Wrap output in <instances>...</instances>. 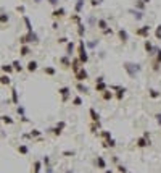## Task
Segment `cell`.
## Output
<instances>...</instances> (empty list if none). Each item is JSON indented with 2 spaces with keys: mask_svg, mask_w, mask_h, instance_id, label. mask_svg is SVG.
<instances>
[{
  "mask_svg": "<svg viewBox=\"0 0 161 173\" xmlns=\"http://www.w3.org/2000/svg\"><path fill=\"white\" fill-rule=\"evenodd\" d=\"M73 52H74V44H73V42H68V47H66V54L71 55Z\"/></svg>",
  "mask_w": 161,
  "mask_h": 173,
  "instance_id": "cell-33",
  "label": "cell"
},
{
  "mask_svg": "<svg viewBox=\"0 0 161 173\" xmlns=\"http://www.w3.org/2000/svg\"><path fill=\"white\" fill-rule=\"evenodd\" d=\"M76 89H77V92H80V94H82V92H84V94H87V92H89L87 86H84L82 83H77V84H76Z\"/></svg>",
  "mask_w": 161,
  "mask_h": 173,
  "instance_id": "cell-21",
  "label": "cell"
},
{
  "mask_svg": "<svg viewBox=\"0 0 161 173\" xmlns=\"http://www.w3.org/2000/svg\"><path fill=\"white\" fill-rule=\"evenodd\" d=\"M11 66H13V70H15V71H18V73H21V71H23V66H21L20 60H15V62L11 63Z\"/></svg>",
  "mask_w": 161,
  "mask_h": 173,
  "instance_id": "cell-22",
  "label": "cell"
},
{
  "mask_svg": "<svg viewBox=\"0 0 161 173\" xmlns=\"http://www.w3.org/2000/svg\"><path fill=\"white\" fill-rule=\"evenodd\" d=\"M95 163H97V167L100 168V170H105L106 168V162H105V158L101 157V155H98V157L95 158Z\"/></svg>",
  "mask_w": 161,
  "mask_h": 173,
  "instance_id": "cell-12",
  "label": "cell"
},
{
  "mask_svg": "<svg viewBox=\"0 0 161 173\" xmlns=\"http://www.w3.org/2000/svg\"><path fill=\"white\" fill-rule=\"evenodd\" d=\"M18 152H20L21 155H26V154L29 152V147H27L26 144H21L20 147H18Z\"/></svg>",
  "mask_w": 161,
  "mask_h": 173,
  "instance_id": "cell-24",
  "label": "cell"
},
{
  "mask_svg": "<svg viewBox=\"0 0 161 173\" xmlns=\"http://www.w3.org/2000/svg\"><path fill=\"white\" fill-rule=\"evenodd\" d=\"M111 97H113V94H111L110 91H103V99L105 100H110Z\"/></svg>",
  "mask_w": 161,
  "mask_h": 173,
  "instance_id": "cell-38",
  "label": "cell"
},
{
  "mask_svg": "<svg viewBox=\"0 0 161 173\" xmlns=\"http://www.w3.org/2000/svg\"><path fill=\"white\" fill-rule=\"evenodd\" d=\"M0 121L5 125H13L15 123V120L11 118V117H8V115H3V117H0Z\"/></svg>",
  "mask_w": 161,
  "mask_h": 173,
  "instance_id": "cell-20",
  "label": "cell"
},
{
  "mask_svg": "<svg viewBox=\"0 0 161 173\" xmlns=\"http://www.w3.org/2000/svg\"><path fill=\"white\" fill-rule=\"evenodd\" d=\"M11 102L15 105L20 104V97H18V91H16V87H11Z\"/></svg>",
  "mask_w": 161,
  "mask_h": 173,
  "instance_id": "cell-16",
  "label": "cell"
},
{
  "mask_svg": "<svg viewBox=\"0 0 161 173\" xmlns=\"http://www.w3.org/2000/svg\"><path fill=\"white\" fill-rule=\"evenodd\" d=\"M74 150H65V152H63V155H65V157H73V155H74Z\"/></svg>",
  "mask_w": 161,
  "mask_h": 173,
  "instance_id": "cell-40",
  "label": "cell"
},
{
  "mask_svg": "<svg viewBox=\"0 0 161 173\" xmlns=\"http://www.w3.org/2000/svg\"><path fill=\"white\" fill-rule=\"evenodd\" d=\"M27 71H31V73H34V71H37V68H39V63L35 62V60H31L29 63H27Z\"/></svg>",
  "mask_w": 161,
  "mask_h": 173,
  "instance_id": "cell-13",
  "label": "cell"
},
{
  "mask_svg": "<svg viewBox=\"0 0 161 173\" xmlns=\"http://www.w3.org/2000/svg\"><path fill=\"white\" fill-rule=\"evenodd\" d=\"M80 104H82V99H80V97H74V99H73V105L79 107Z\"/></svg>",
  "mask_w": 161,
  "mask_h": 173,
  "instance_id": "cell-39",
  "label": "cell"
},
{
  "mask_svg": "<svg viewBox=\"0 0 161 173\" xmlns=\"http://www.w3.org/2000/svg\"><path fill=\"white\" fill-rule=\"evenodd\" d=\"M8 21H10V16L7 15V13H0V23L2 25H7Z\"/></svg>",
  "mask_w": 161,
  "mask_h": 173,
  "instance_id": "cell-25",
  "label": "cell"
},
{
  "mask_svg": "<svg viewBox=\"0 0 161 173\" xmlns=\"http://www.w3.org/2000/svg\"><path fill=\"white\" fill-rule=\"evenodd\" d=\"M63 15H65V10H63V8H58V10L53 11V16H55V18L56 16H63Z\"/></svg>",
  "mask_w": 161,
  "mask_h": 173,
  "instance_id": "cell-37",
  "label": "cell"
},
{
  "mask_svg": "<svg viewBox=\"0 0 161 173\" xmlns=\"http://www.w3.org/2000/svg\"><path fill=\"white\" fill-rule=\"evenodd\" d=\"M69 92H71V89L69 87H60V89H58V94H61V97H63V102H68V100H69Z\"/></svg>",
  "mask_w": 161,
  "mask_h": 173,
  "instance_id": "cell-6",
  "label": "cell"
},
{
  "mask_svg": "<svg viewBox=\"0 0 161 173\" xmlns=\"http://www.w3.org/2000/svg\"><path fill=\"white\" fill-rule=\"evenodd\" d=\"M77 34H79V37H84V34H86V28L82 23H77Z\"/></svg>",
  "mask_w": 161,
  "mask_h": 173,
  "instance_id": "cell-23",
  "label": "cell"
},
{
  "mask_svg": "<svg viewBox=\"0 0 161 173\" xmlns=\"http://www.w3.org/2000/svg\"><path fill=\"white\" fill-rule=\"evenodd\" d=\"M103 146H105V147H115V146H116V141L113 138H110V139H106V141H105V144H103Z\"/></svg>",
  "mask_w": 161,
  "mask_h": 173,
  "instance_id": "cell-27",
  "label": "cell"
},
{
  "mask_svg": "<svg viewBox=\"0 0 161 173\" xmlns=\"http://www.w3.org/2000/svg\"><path fill=\"white\" fill-rule=\"evenodd\" d=\"M24 25H26V28H27V32H32V25H31V20L27 16H24Z\"/></svg>",
  "mask_w": 161,
  "mask_h": 173,
  "instance_id": "cell-31",
  "label": "cell"
},
{
  "mask_svg": "<svg viewBox=\"0 0 161 173\" xmlns=\"http://www.w3.org/2000/svg\"><path fill=\"white\" fill-rule=\"evenodd\" d=\"M124 70L129 73L131 78H135V74L140 71V66H135V63H129V62H126V63H124Z\"/></svg>",
  "mask_w": 161,
  "mask_h": 173,
  "instance_id": "cell-2",
  "label": "cell"
},
{
  "mask_svg": "<svg viewBox=\"0 0 161 173\" xmlns=\"http://www.w3.org/2000/svg\"><path fill=\"white\" fill-rule=\"evenodd\" d=\"M42 163H44L45 167H48V163H50V158H48V157H44V160H42Z\"/></svg>",
  "mask_w": 161,
  "mask_h": 173,
  "instance_id": "cell-46",
  "label": "cell"
},
{
  "mask_svg": "<svg viewBox=\"0 0 161 173\" xmlns=\"http://www.w3.org/2000/svg\"><path fill=\"white\" fill-rule=\"evenodd\" d=\"M103 34H105V36H108V34H113V31H111V28H105V29H103Z\"/></svg>",
  "mask_w": 161,
  "mask_h": 173,
  "instance_id": "cell-44",
  "label": "cell"
},
{
  "mask_svg": "<svg viewBox=\"0 0 161 173\" xmlns=\"http://www.w3.org/2000/svg\"><path fill=\"white\" fill-rule=\"evenodd\" d=\"M35 2H40V0H35Z\"/></svg>",
  "mask_w": 161,
  "mask_h": 173,
  "instance_id": "cell-53",
  "label": "cell"
},
{
  "mask_svg": "<svg viewBox=\"0 0 161 173\" xmlns=\"http://www.w3.org/2000/svg\"><path fill=\"white\" fill-rule=\"evenodd\" d=\"M65 128H66V123H65V121H58L55 128H52V133L55 134V136H60L61 131H63Z\"/></svg>",
  "mask_w": 161,
  "mask_h": 173,
  "instance_id": "cell-7",
  "label": "cell"
},
{
  "mask_svg": "<svg viewBox=\"0 0 161 173\" xmlns=\"http://www.w3.org/2000/svg\"><path fill=\"white\" fill-rule=\"evenodd\" d=\"M61 63H63V66H65V68H68V66L71 65V60L68 58V57H63V58H61Z\"/></svg>",
  "mask_w": 161,
  "mask_h": 173,
  "instance_id": "cell-36",
  "label": "cell"
},
{
  "mask_svg": "<svg viewBox=\"0 0 161 173\" xmlns=\"http://www.w3.org/2000/svg\"><path fill=\"white\" fill-rule=\"evenodd\" d=\"M11 83V79H10V76L7 73H3L2 76H0V84H3V86H8V84Z\"/></svg>",
  "mask_w": 161,
  "mask_h": 173,
  "instance_id": "cell-19",
  "label": "cell"
},
{
  "mask_svg": "<svg viewBox=\"0 0 161 173\" xmlns=\"http://www.w3.org/2000/svg\"><path fill=\"white\" fill-rule=\"evenodd\" d=\"M48 2H50L52 5H58V2H60V0H48Z\"/></svg>",
  "mask_w": 161,
  "mask_h": 173,
  "instance_id": "cell-49",
  "label": "cell"
},
{
  "mask_svg": "<svg viewBox=\"0 0 161 173\" xmlns=\"http://www.w3.org/2000/svg\"><path fill=\"white\" fill-rule=\"evenodd\" d=\"M44 73L48 74V76H55V74H56V70H55V68H52V66H47V68L44 70Z\"/></svg>",
  "mask_w": 161,
  "mask_h": 173,
  "instance_id": "cell-26",
  "label": "cell"
},
{
  "mask_svg": "<svg viewBox=\"0 0 161 173\" xmlns=\"http://www.w3.org/2000/svg\"><path fill=\"white\" fill-rule=\"evenodd\" d=\"M118 36H119V40L122 42V44H126L127 39H129V36H127V31L126 29H119V31H118Z\"/></svg>",
  "mask_w": 161,
  "mask_h": 173,
  "instance_id": "cell-10",
  "label": "cell"
},
{
  "mask_svg": "<svg viewBox=\"0 0 161 173\" xmlns=\"http://www.w3.org/2000/svg\"><path fill=\"white\" fill-rule=\"evenodd\" d=\"M148 94H150L151 99H156V97H160V95H161V92H158L156 89H150V91H148Z\"/></svg>",
  "mask_w": 161,
  "mask_h": 173,
  "instance_id": "cell-30",
  "label": "cell"
},
{
  "mask_svg": "<svg viewBox=\"0 0 161 173\" xmlns=\"http://www.w3.org/2000/svg\"><path fill=\"white\" fill-rule=\"evenodd\" d=\"M155 36H156V39H161V26H158V28H156Z\"/></svg>",
  "mask_w": 161,
  "mask_h": 173,
  "instance_id": "cell-41",
  "label": "cell"
},
{
  "mask_svg": "<svg viewBox=\"0 0 161 173\" xmlns=\"http://www.w3.org/2000/svg\"><path fill=\"white\" fill-rule=\"evenodd\" d=\"M77 54H79V62L82 65H86L87 62H89V55H87V49H86V45H84V40L80 39L79 40V47H77Z\"/></svg>",
  "mask_w": 161,
  "mask_h": 173,
  "instance_id": "cell-1",
  "label": "cell"
},
{
  "mask_svg": "<svg viewBox=\"0 0 161 173\" xmlns=\"http://www.w3.org/2000/svg\"><path fill=\"white\" fill-rule=\"evenodd\" d=\"M113 89H116L118 91V94H116V99L118 100H122V97H124V87H119V86H115V87H113Z\"/></svg>",
  "mask_w": 161,
  "mask_h": 173,
  "instance_id": "cell-18",
  "label": "cell"
},
{
  "mask_svg": "<svg viewBox=\"0 0 161 173\" xmlns=\"http://www.w3.org/2000/svg\"><path fill=\"white\" fill-rule=\"evenodd\" d=\"M135 146L137 147H140V149H145V147H148L150 146V139H147V138H139L137 139V143H135Z\"/></svg>",
  "mask_w": 161,
  "mask_h": 173,
  "instance_id": "cell-9",
  "label": "cell"
},
{
  "mask_svg": "<svg viewBox=\"0 0 161 173\" xmlns=\"http://www.w3.org/2000/svg\"><path fill=\"white\" fill-rule=\"evenodd\" d=\"M40 170H42V162L35 160L34 162V173H40Z\"/></svg>",
  "mask_w": 161,
  "mask_h": 173,
  "instance_id": "cell-28",
  "label": "cell"
},
{
  "mask_svg": "<svg viewBox=\"0 0 161 173\" xmlns=\"http://www.w3.org/2000/svg\"><path fill=\"white\" fill-rule=\"evenodd\" d=\"M89 113H90V120L94 121V123H100V115L95 112V109H90Z\"/></svg>",
  "mask_w": 161,
  "mask_h": 173,
  "instance_id": "cell-14",
  "label": "cell"
},
{
  "mask_svg": "<svg viewBox=\"0 0 161 173\" xmlns=\"http://www.w3.org/2000/svg\"><path fill=\"white\" fill-rule=\"evenodd\" d=\"M101 136H103L105 139H110L111 138V133H110V131H101Z\"/></svg>",
  "mask_w": 161,
  "mask_h": 173,
  "instance_id": "cell-42",
  "label": "cell"
},
{
  "mask_svg": "<svg viewBox=\"0 0 161 173\" xmlns=\"http://www.w3.org/2000/svg\"><path fill=\"white\" fill-rule=\"evenodd\" d=\"M27 136H29V138H39V136H40V131H39V129H32V131H31Z\"/></svg>",
  "mask_w": 161,
  "mask_h": 173,
  "instance_id": "cell-35",
  "label": "cell"
},
{
  "mask_svg": "<svg viewBox=\"0 0 161 173\" xmlns=\"http://www.w3.org/2000/svg\"><path fill=\"white\" fill-rule=\"evenodd\" d=\"M66 173H73V172H71V170H68V172H66Z\"/></svg>",
  "mask_w": 161,
  "mask_h": 173,
  "instance_id": "cell-52",
  "label": "cell"
},
{
  "mask_svg": "<svg viewBox=\"0 0 161 173\" xmlns=\"http://www.w3.org/2000/svg\"><path fill=\"white\" fill-rule=\"evenodd\" d=\"M97 44H98V40H97V42H95V40H94V42H89V47H92V49H94Z\"/></svg>",
  "mask_w": 161,
  "mask_h": 173,
  "instance_id": "cell-48",
  "label": "cell"
},
{
  "mask_svg": "<svg viewBox=\"0 0 161 173\" xmlns=\"http://www.w3.org/2000/svg\"><path fill=\"white\" fill-rule=\"evenodd\" d=\"M142 2H143V3H148V2H150V0H142Z\"/></svg>",
  "mask_w": 161,
  "mask_h": 173,
  "instance_id": "cell-50",
  "label": "cell"
},
{
  "mask_svg": "<svg viewBox=\"0 0 161 173\" xmlns=\"http://www.w3.org/2000/svg\"><path fill=\"white\" fill-rule=\"evenodd\" d=\"M74 78L77 79V83H82V81H86L87 78H89V74H87V71L84 70V66H80L77 71L74 73Z\"/></svg>",
  "mask_w": 161,
  "mask_h": 173,
  "instance_id": "cell-3",
  "label": "cell"
},
{
  "mask_svg": "<svg viewBox=\"0 0 161 173\" xmlns=\"http://www.w3.org/2000/svg\"><path fill=\"white\" fill-rule=\"evenodd\" d=\"M20 54H21V57H27V55L31 54V47L27 44H23L20 47Z\"/></svg>",
  "mask_w": 161,
  "mask_h": 173,
  "instance_id": "cell-11",
  "label": "cell"
},
{
  "mask_svg": "<svg viewBox=\"0 0 161 173\" xmlns=\"http://www.w3.org/2000/svg\"><path fill=\"white\" fill-rule=\"evenodd\" d=\"M155 52H156V58H155V62H153V70L158 71V68H160V65H161V49L156 47Z\"/></svg>",
  "mask_w": 161,
  "mask_h": 173,
  "instance_id": "cell-8",
  "label": "cell"
},
{
  "mask_svg": "<svg viewBox=\"0 0 161 173\" xmlns=\"http://www.w3.org/2000/svg\"><path fill=\"white\" fill-rule=\"evenodd\" d=\"M155 118H156V121L161 125V113H156V115H155Z\"/></svg>",
  "mask_w": 161,
  "mask_h": 173,
  "instance_id": "cell-47",
  "label": "cell"
},
{
  "mask_svg": "<svg viewBox=\"0 0 161 173\" xmlns=\"http://www.w3.org/2000/svg\"><path fill=\"white\" fill-rule=\"evenodd\" d=\"M18 113L21 115V118L24 117V107H18Z\"/></svg>",
  "mask_w": 161,
  "mask_h": 173,
  "instance_id": "cell-45",
  "label": "cell"
},
{
  "mask_svg": "<svg viewBox=\"0 0 161 173\" xmlns=\"http://www.w3.org/2000/svg\"><path fill=\"white\" fill-rule=\"evenodd\" d=\"M80 65H82V63L79 62V58H74L73 62H71V65H69V66H71V70H73V71L76 73V71H77V70L80 68Z\"/></svg>",
  "mask_w": 161,
  "mask_h": 173,
  "instance_id": "cell-17",
  "label": "cell"
},
{
  "mask_svg": "<svg viewBox=\"0 0 161 173\" xmlns=\"http://www.w3.org/2000/svg\"><path fill=\"white\" fill-rule=\"evenodd\" d=\"M2 71L7 73V74H10L11 71H13V66H11V65H2Z\"/></svg>",
  "mask_w": 161,
  "mask_h": 173,
  "instance_id": "cell-29",
  "label": "cell"
},
{
  "mask_svg": "<svg viewBox=\"0 0 161 173\" xmlns=\"http://www.w3.org/2000/svg\"><path fill=\"white\" fill-rule=\"evenodd\" d=\"M118 172H119V173H127V170H126L124 165H118Z\"/></svg>",
  "mask_w": 161,
  "mask_h": 173,
  "instance_id": "cell-43",
  "label": "cell"
},
{
  "mask_svg": "<svg viewBox=\"0 0 161 173\" xmlns=\"http://www.w3.org/2000/svg\"><path fill=\"white\" fill-rule=\"evenodd\" d=\"M97 25H98V29H101V31L105 29V28H108V25H106L105 20H98L97 21Z\"/></svg>",
  "mask_w": 161,
  "mask_h": 173,
  "instance_id": "cell-32",
  "label": "cell"
},
{
  "mask_svg": "<svg viewBox=\"0 0 161 173\" xmlns=\"http://www.w3.org/2000/svg\"><path fill=\"white\" fill-rule=\"evenodd\" d=\"M106 89H108V86H106L103 76H98V78H97V83H95V91L103 92V91H106Z\"/></svg>",
  "mask_w": 161,
  "mask_h": 173,
  "instance_id": "cell-4",
  "label": "cell"
},
{
  "mask_svg": "<svg viewBox=\"0 0 161 173\" xmlns=\"http://www.w3.org/2000/svg\"><path fill=\"white\" fill-rule=\"evenodd\" d=\"M105 173H113V172H111V170H106V172Z\"/></svg>",
  "mask_w": 161,
  "mask_h": 173,
  "instance_id": "cell-51",
  "label": "cell"
},
{
  "mask_svg": "<svg viewBox=\"0 0 161 173\" xmlns=\"http://www.w3.org/2000/svg\"><path fill=\"white\" fill-rule=\"evenodd\" d=\"M137 36H140V37H143V39H148V34H150V26H142V28H139V29L135 31Z\"/></svg>",
  "mask_w": 161,
  "mask_h": 173,
  "instance_id": "cell-5",
  "label": "cell"
},
{
  "mask_svg": "<svg viewBox=\"0 0 161 173\" xmlns=\"http://www.w3.org/2000/svg\"><path fill=\"white\" fill-rule=\"evenodd\" d=\"M143 45H145V50H147V54H148V55H153V54H155V49H156V47H153V44H151L150 40H145V44H143Z\"/></svg>",
  "mask_w": 161,
  "mask_h": 173,
  "instance_id": "cell-15",
  "label": "cell"
},
{
  "mask_svg": "<svg viewBox=\"0 0 161 173\" xmlns=\"http://www.w3.org/2000/svg\"><path fill=\"white\" fill-rule=\"evenodd\" d=\"M82 5H84V0H77V3H76V13H80Z\"/></svg>",
  "mask_w": 161,
  "mask_h": 173,
  "instance_id": "cell-34",
  "label": "cell"
}]
</instances>
